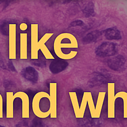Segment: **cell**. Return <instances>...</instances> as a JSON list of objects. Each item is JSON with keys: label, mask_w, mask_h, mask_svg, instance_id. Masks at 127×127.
<instances>
[{"label": "cell", "mask_w": 127, "mask_h": 127, "mask_svg": "<svg viewBox=\"0 0 127 127\" xmlns=\"http://www.w3.org/2000/svg\"><path fill=\"white\" fill-rule=\"evenodd\" d=\"M70 33L64 32L58 35L56 37L53 43V50L56 55L60 58L63 49H71V48H78V42L75 37L72 38L69 42H67Z\"/></svg>", "instance_id": "6da1fadb"}, {"label": "cell", "mask_w": 127, "mask_h": 127, "mask_svg": "<svg viewBox=\"0 0 127 127\" xmlns=\"http://www.w3.org/2000/svg\"><path fill=\"white\" fill-rule=\"evenodd\" d=\"M42 98H47L49 99L50 95L46 92L41 91L37 93L33 97L32 99V108L33 114L35 116L40 119H45L50 115V110H48L47 112H42L40 107V102Z\"/></svg>", "instance_id": "7a4b0ae2"}, {"label": "cell", "mask_w": 127, "mask_h": 127, "mask_svg": "<svg viewBox=\"0 0 127 127\" xmlns=\"http://www.w3.org/2000/svg\"><path fill=\"white\" fill-rule=\"evenodd\" d=\"M16 24H9V59L16 60Z\"/></svg>", "instance_id": "3957f363"}, {"label": "cell", "mask_w": 127, "mask_h": 127, "mask_svg": "<svg viewBox=\"0 0 127 127\" xmlns=\"http://www.w3.org/2000/svg\"><path fill=\"white\" fill-rule=\"evenodd\" d=\"M31 58L32 60H37L38 58V24H31Z\"/></svg>", "instance_id": "277c9868"}, {"label": "cell", "mask_w": 127, "mask_h": 127, "mask_svg": "<svg viewBox=\"0 0 127 127\" xmlns=\"http://www.w3.org/2000/svg\"><path fill=\"white\" fill-rule=\"evenodd\" d=\"M108 89L107 117L109 119H114L115 117V103L117 98L115 96V83H109Z\"/></svg>", "instance_id": "5b68a950"}, {"label": "cell", "mask_w": 127, "mask_h": 127, "mask_svg": "<svg viewBox=\"0 0 127 127\" xmlns=\"http://www.w3.org/2000/svg\"><path fill=\"white\" fill-rule=\"evenodd\" d=\"M50 109V118L56 119L57 117V84L50 83L49 84Z\"/></svg>", "instance_id": "8992f818"}, {"label": "cell", "mask_w": 127, "mask_h": 127, "mask_svg": "<svg viewBox=\"0 0 127 127\" xmlns=\"http://www.w3.org/2000/svg\"><path fill=\"white\" fill-rule=\"evenodd\" d=\"M13 99L20 98L22 100V118L29 119L30 117V100L29 95L26 93L19 91L13 95Z\"/></svg>", "instance_id": "52a82bcc"}, {"label": "cell", "mask_w": 127, "mask_h": 127, "mask_svg": "<svg viewBox=\"0 0 127 127\" xmlns=\"http://www.w3.org/2000/svg\"><path fill=\"white\" fill-rule=\"evenodd\" d=\"M53 33H46L43 35V37L40 39L38 42V48L40 50L42 53H43L45 58L47 60H54L55 58L47 47L46 46L45 43L53 36Z\"/></svg>", "instance_id": "ba28073f"}, {"label": "cell", "mask_w": 127, "mask_h": 127, "mask_svg": "<svg viewBox=\"0 0 127 127\" xmlns=\"http://www.w3.org/2000/svg\"><path fill=\"white\" fill-rule=\"evenodd\" d=\"M27 38V33H20V59L21 60H27L28 58Z\"/></svg>", "instance_id": "9c48e42d"}, {"label": "cell", "mask_w": 127, "mask_h": 127, "mask_svg": "<svg viewBox=\"0 0 127 127\" xmlns=\"http://www.w3.org/2000/svg\"><path fill=\"white\" fill-rule=\"evenodd\" d=\"M14 93L12 92L6 93V118L12 119L14 117Z\"/></svg>", "instance_id": "30bf717a"}, {"label": "cell", "mask_w": 127, "mask_h": 127, "mask_svg": "<svg viewBox=\"0 0 127 127\" xmlns=\"http://www.w3.org/2000/svg\"><path fill=\"white\" fill-rule=\"evenodd\" d=\"M115 97L121 98L124 101V117L127 119V93L125 91H120L115 95Z\"/></svg>", "instance_id": "8fae6325"}, {"label": "cell", "mask_w": 127, "mask_h": 127, "mask_svg": "<svg viewBox=\"0 0 127 127\" xmlns=\"http://www.w3.org/2000/svg\"><path fill=\"white\" fill-rule=\"evenodd\" d=\"M3 117V100L2 95L0 94V119Z\"/></svg>", "instance_id": "7c38bea8"}, {"label": "cell", "mask_w": 127, "mask_h": 127, "mask_svg": "<svg viewBox=\"0 0 127 127\" xmlns=\"http://www.w3.org/2000/svg\"><path fill=\"white\" fill-rule=\"evenodd\" d=\"M19 29L21 31L24 32V31L27 30V29H28V26H27V24L25 23V22H22V23H21V24H20Z\"/></svg>", "instance_id": "4fadbf2b"}, {"label": "cell", "mask_w": 127, "mask_h": 127, "mask_svg": "<svg viewBox=\"0 0 127 127\" xmlns=\"http://www.w3.org/2000/svg\"></svg>", "instance_id": "5bb4252c"}]
</instances>
